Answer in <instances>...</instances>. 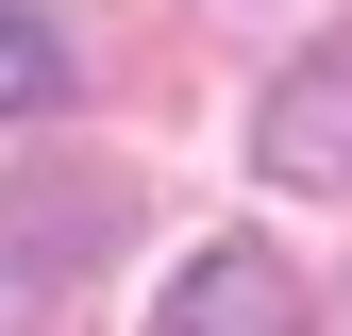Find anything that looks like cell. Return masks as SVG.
<instances>
[{"instance_id":"6da1fadb","label":"cell","mask_w":352,"mask_h":336,"mask_svg":"<svg viewBox=\"0 0 352 336\" xmlns=\"http://www.w3.org/2000/svg\"><path fill=\"white\" fill-rule=\"evenodd\" d=\"M252 168L269 185H352V34H302V67L252 101Z\"/></svg>"},{"instance_id":"7a4b0ae2","label":"cell","mask_w":352,"mask_h":336,"mask_svg":"<svg viewBox=\"0 0 352 336\" xmlns=\"http://www.w3.org/2000/svg\"><path fill=\"white\" fill-rule=\"evenodd\" d=\"M302 319V286L269 269V252H185V286H168V336H269Z\"/></svg>"},{"instance_id":"3957f363","label":"cell","mask_w":352,"mask_h":336,"mask_svg":"<svg viewBox=\"0 0 352 336\" xmlns=\"http://www.w3.org/2000/svg\"><path fill=\"white\" fill-rule=\"evenodd\" d=\"M67 34H51V0H0V118H67Z\"/></svg>"}]
</instances>
